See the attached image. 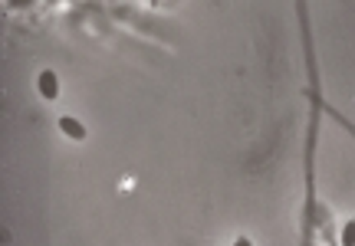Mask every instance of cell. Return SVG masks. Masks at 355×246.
I'll list each match as a JSON object with an SVG mask.
<instances>
[{
	"instance_id": "cell-3",
	"label": "cell",
	"mask_w": 355,
	"mask_h": 246,
	"mask_svg": "<svg viewBox=\"0 0 355 246\" xmlns=\"http://www.w3.org/2000/svg\"><path fill=\"white\" fill-rule=\"evenodd\" d=\"M322 112H326V115H332V118H336V122H339V125H343V129H349V131H352V135H355V125H352V122H349V118H345V115H339V112H336L332 105H322Z\"/></svg>"
},
{
	"instance_id": "cell-2",
	"label": "cell",
	"mask_w": 355,
	"mask_h": 246,
	"mask_svg": "<svg viewBox=\"0 0 355 246\" xmlns=\"http://www.w3.org/2000/svg\"><path fill=\"white\" fill-rule=\"evenodd\" d=\"M60 131H63V135H69L73 142H86V129H83L73 115H60Z\"/></svg>"
},
{
	"instance_id": "cell-1",
	"label": "cell",
	"mask_w": 355,
	"mask_h": 246,
	"mask_svg": "<svg viewBox=\"0 0 355 246\" xmlns=\"http://www.w3.org/2000/svg\"><path fill=\"white\" fill-rule=\"evenodd\" d=\"M37 86H40V95H43L46 102H53V99L60 95V82H56V73H53V69H43V73H40Z\"/></svg>"
},
{
	"instance_id": "cell-4",
	"label": "cell",
	"mask_w": 355,
	"mask_h": 246,
	"mask_svg": "<svg viewBox=\"0 0 355 246\" xmlns=\"http://www.w3.org/2000/svg\"><path fill=\"white\" fill-rule=\"evenodd\" d=\"M339 246H355V220H349L343 227V240H339Z\"/></svg>"
},
{
	"instance_id": "cell-5",
	"label": "cell",
	"mask_w": 355,
	"mask_h": 246,
	"mask_svg": "<svg viewBox=\"0 0 355 246\" xmlns=\"http://www.w3.org/2000/svg\"><path fill=\"white\" fill-rule=\"evenodd\" d=\"M237 246H254V243H250L247 236H241V240H237Z\"/></svg>"
}]
</instances>
